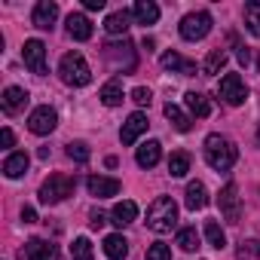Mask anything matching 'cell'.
<instances>
[{
    "instance_id": "9",
    "label": "cell",
    "mask_w": 260,
    "mask_h": 260,
    "mask_svg": "<svg viewBox=\"0 0 260 260\" xmlns=\"http://www.w3.org/2000/svg\"><path fill=\"white\" fill-rule=\"evenodd\" d=\"M22 58H25V68H31V74H37V77H43L49 71L46 68V46H43V40H25Z\"/></svg>"
},
{
    "instance_id": "34",
    "label": "cell",
    "mask_w": 260,
    "mask_h": 260,
    "mask_svg": "<svg viewBox=\"0 0 260 260\" xmlns=\"http://www.w3.org/2000/svg\"><path fill=\"white\" fill-rule=\"evenodd\" d=\"M147 260H172V248L162 245V242H156V245L147 248Z\"/></svg>"
},
{
    "instance_id": "14",
    "label": "cell",
    "mask_w": 260,
    "mask_h": 260,
    "mask_svg": "<svg viewBox=\"0 0 260 260\" xmlns=\"http://www.w3.org/2000/svg\"><path fill=\"white\" fill-rule=\"evenodd\" d=\"M86 187H89V193H92V196H98V199H107V196H116L122 184H119L116 178H104V175H92V178L86 181Z\"/></svg>"
},
{
    "instance_id": "32",
    "label": "cell",
    "mask_w": 260,
    "mask_h": 260,
    "mask_svg": "<svg viewBox=\"0 0 260 260\" xmlns=\"http://www.w3.org/2000/svg\"><path fill=\"white\" fill-rule=\"evenodd\" d=\"M71 257H74V260H95V257H92V242H89L86 236H80V239L71 245Z\"/></svg>"
},
{
    "instance_id": "11",
    "label": "cell",
    "mask_w": 260,
    "mask_h": 260,
    "mask_svg": "<svg viewBox=\"0 0 260 260\" xmlns=\"http://www.w3.org/2000/svg\"><path fill=\"white\" fill-rule=\"evenodd\" d=\"M147 125H150V122H147V116H144L141 110H135L132 116H128V119L122 122L119 141H122V144H135V141H138V138H141V135L147 132Z\"/></svg>"
},
{
    "instance_id": "2",
    "label": "cell",
    "mask_w": 260,
    "mask_h": 260,
    "mask_svg": "<svg viewBox=\"0 0 260 260\" xmlns=\"http://www.w3.org/2000/svg\"><path fill=\"white\" fill-rule=\"evenodd\" d=\"M175 223H178V202L172 196H159L147 208V226L153 233H172Z\"/></svg>"
},
{
    "instance_id": "7",
    "label": "cell",
    "mask_w": 260,
    "mask_h": 260,
    "mask_svg": "<svg viewBox=\"0 0 260 260\" xmlns=\"http://www.w3.org/2000/svg\"><path fill=\"white\" fill-rule=\"evenodd\" d=\"M55 125H58V113L49 104L34 107L31 116H28V128H31L34 135H49V132H55Z\"/></svg>"
},
{
    "instance_id": "17",
    "label": "cell",
    "mask_w": 260,
    "mask_h": 260,
    "mask_svg": "<svg viewBox=\"0 0 260 260\" xmlns=\"http://www.w3.org/2000/svg\"><path fill=\"white\" fill-rule=\"evenodd\" d=\"M159 61H162L166 71H178V74H184V77H196V61H187V58L178 55V52H166Z\"/></svg>"
},
{
    "instance_id": "35",
    "label": "cell",
    "mask_w": 260,
    "mask_h": 260,
    "mask_svg": "<svg viewBox=\"0 0 260 260\" xmlns=\"http://www.w3.org/2000/svg\"><path fill=\"white\" fill-rule=\"evenodd\" d=\"M132 101H135V104H150V101H153V95H150V89H147V86H138V89H132Z\"/></svg>"
},
{
    "instance_id": "39",
    "label": "cell",
    "mask_w": 260,
    "mask_h": 260,
    "mask_svg": "<svg viewBox=\"0 0 260 260\" xmlns=\"http://www.w3.org/2000/svg\"><path fill=\"white\" fill-rule=\"evenodd\" d=\"M239 61L242 64H251V49L248 46H239Z\"/></svg>"
},
{
    "instance_id": "1",
    "label": "cell",
    "mask_w": 260,
    "mask_h": 260,
    "mask_svg": "<svg viewBox=\"0 0 260 260\" xmlns=\"http://www.w3.org/2000/svg\"><path fill=\"white\" fill-rule=\"evenodd\" d=\"M239 159V150L230 138L223 135H208L205 138V162L214 169V172H230Z\"/></svg>"
},
{
    "instance_id": "8",
    "label": "cell",
    "mask_w": 260,
    "mask_h": 260,
    "mask_svg": "<svg viewBox=\"0 0 260 260\" xmlns=\"http://www.w3.org/2000/svg\"><path fill=\"white\" fill-rule=\"evenodd\" d=\"M217 205H220L223 220L239 223V217H242V199H239V190H236V184H233V181L217 193Z\"/></svg>"
},
{
    "instance_id": "18",
    "label": "cell",
    "mask_w": 260,
    "mask_h": 260,
    "mask_svg": "<svg viewBox=\"0 0 260 260\" xmlns=\"http://www.w3.org/2000/svg\"><path fill=\"white\" fill-rule=\"evenodd\" d=\"M132 16L138 25H156L159 22V7L153 4V0H138V4L132 7Z\"/></svg>"
},
{
    "instance_id": "12",
    "label": "cell",
    "mask_w": 260,
    "mask_h": 260,
    "mask_svg": "<svg viewBox=\"0 0 260 260\" xmlns=\"http://www.w3.org/2000/svg\"><path fill=\"white\" fill-rule=\"evenodd\" d=\"M55 19H58V4H52V0H40V4L34 7L31 22H34L40 31H49V28L55 25Z\"/></svg>"
},
{
    "instance_id": "33",
    "label": "cell",
    "mask_w": 260,
    "mask_h": 260,
    "mask_svg": "<svg viewBox=\"0 0 260 260\" xmlns=\"http://www.w3.org/2000/svg\"><path fill=\"white\" fill-rule=\"evenodd\" d=\"M68 156L74 159V162H89V156H92V150L83 144V141H71L68 144Z\"/></svg>"
},
{
    "instance_id": "25",
    "label": "cell",
    "mask_w": 260,
    "mask_h": 260,
    "mask_svg": "<svg viewBox=\"0 0 260 260\" xmlns=\"http://www.w3.org/2000/svg\"><path fill=\"white\" fill-rule=\"evenodd\" d=\"M166 116H169V122L178 128V132H190L193 119H190V116H187V113H184L178 104H172V101H169V104H166Z\"/></svg>"
},
{
    "instance_id": "23",
    "label": "cell",
    "mask_w": 260,
    "mask_h": 260,
    "mask_svg": "<svg viewBox=\"0 0 260 260\" xmlns=\"http://www.w3.org/2000/svg\"><path fill=\"white\" fill-rule=\"evenodd\" d=\"M184 104H187V110H190L193 116H199V119H205V116L211 113V104H208V98H205L202 92H187V95H184Z\"/></svg>"
},
{
    "instance_id": "3",
    "label": "cell",
    "mask_w": 260,
    "mask_h": 260,
    "mask_svg": "<svg viewBox=\"0 0 260 260\" xmlns=\"http://www.w3.org/2000/svg\"><path fill=\"white\" fill-rule=\"evenodd\" d=\"M74 187H77V181L71 175H49L40 187V202L43 205H58L68 196H74Z\"/></svg>"
},
{
    "instance_id": "10",
    "label": "cell",
    "mask_w": 260,
    "mask_h": 260,
    "mask_svg": "<svg viewBox=\"0 0 260 260\" xmlns=\"http://www.w3.org/2000/svg\"><path fill=\"white\" fill-rule=\"evenodd\" d=\"M22 260H58V245L46 239H28L22 248Z\"/></svg>"
},
{
    "instance_id": "41",
    "label": "cell",
    "mask_w": 260,
    "mask_h": 260,
    "mask_svg": "<svg viewBox=\"0 0 260 260\" xmlns=\"http://www.w3.org/2000/svg\"><path fill=\"white\" fill-rule=\"evenodd\" d=\"M104 223H107V217L101 211H92V226H104Z\"/></svg>"
},
{
    "instance_id": "4",
    "label": "cell",
    "mask_w": 260,
    "mask_h": 260,
    "mask_svg": "<svg viewBox=\"0 0 260 260\" xmlns=\"http://www.w3.org/2000/svg\"><path fill=\"white\" fill-rule=\"evenodd\" d=\"M58 74H61V80L68 86H86L92 80V71H89V64H86V58L80 52H68L61 58V64H58Z\"/></svg>"
},
{
    "instance_id": "20",
    "label": "cell",
    "mask_w": 260,
    "mask_h": 260,
    "mask_svg": "<svg viewBox=\"0 0 260 260\" xmlns=\"http://www.w3.org/2000/svg\"><path fill=\"white\" fill-rule=\"evenodd\" d=\"M208 205V190L202 181H190L187 184V208L190 211H202Z\"/></svg>"
},
{
    "instance_id": "5",
    "label": "cell",
    "mask_w": 260,
    "mask_h": 260,
    "mask_svg": "<svg viewBox=\"0 0 260 260\" xmlns=\"http://www.w3.org/2000/svg\"><path fill=\"white\" fill-rule=\"evenodd\" d=\"M208 31H211V16H208L205 10H199V13H187V16L181 19V37L190 40V43L208 37Z\"/></svg>"
},
{
    "instance_id": "21",
    "label": "cell",
    "mask_w": 260,
    "mask_h": 260,
    "mask_svg": "<svg viewBox=\"0 0 260 260\" xmlns=\"http://www.w3.org/2000/svg\"><path fill=\"white\" fill-rule=\"evenodd\" d=\"M104 254H107L110 260H125V257H128V242H125V236L110 233V236L104 239Z\"/></svg>"
},
{
    "instance_id": "30",
    "label": "cell",
    "mask_w": 260,
    "mask_h": 260,
    "mask_svg": "<svg viewBox=\"0 0 260 260\" xmlns=\"http://www.w3.org/2000/svg\"><path fill=\"white\" fill-rule=\"evenodd\" d=\"M205 239H208V245L211 248H226V233H223V226L217 223V220H208L205 223Z\"/></svg>"
},
{
    "instance_id": "16",
    "label": "cell",
    "mask_w": 260,
    "mask_h": 260,
    "mask_svg": "<svg viewBox=\"0 0 260 260\" xmlns=\"http://www.w3.org/2000/svg\"><path fill=\"white\" fill-rule=\"evenodd\" d=\"M68 34L83 43V40L92 37V22H89L83 13H71V16H68Z\"/></svg>"
},
{
    "instance_id": "28",
    "label": "cell",
    "mask_w": 260,
    "mask_h": 260,
    "mask_svg": "<svg viewBox=\"0 0 260 260\" xmlns=\"http://www.w3.org/2000/svg\"><path fill=\"white\" fill-rule=\"evenodd\" d=\"M107 107H116V104H122V83L119 80H110L104 89H101V95H98Z\"/></svg>"
},
{
    "instance_id": "6",
    "label": "cell",
    "mask_w": 260,
    "mask_h": 260,
    "mask_svg": "<svg viewBox=\"0 0 260 260\" xmlns=\"http://www.w3.org/2000/svg\"><path fill=\"white\" fill-rule=\"evenodd\" d=\"M217 95H220L230 107H239V104L248 101V86H245V80H242L239 74H226V77L220 80V86H217Z\"/></svg>"
},
{
    "instance_id": "36",
    "label": "cell",
    "mask_w": 260,
    "mask_h": 260,
    "mask_svg": "<svg viewBox=\"0 0 260 260\" xmlns=\"http://www.w3.org/2000/svg\"><path fill=\"white\" fill-rule=\"evenodd\" d=\"M0 144H4V147H13V144H16L13 128H4V132H0Z\"/></svg>"
},
{
    "instance_id": "37",
    "label": "cell",
    "mask_w": 260,
    "mask_h": 260,
    "mask_svg": "<svg viewBox=\"0 0 260 260\" xmlns=\"http://www.w3.org/2000/svg\"><path fill=\"white\" fill-rule=\"evenodd\" d=\"M22 220H25V223H34V220H37V211H34L31 205H25V208H22Z\"/></svg>"
},
{
    "instance_id": "26",
    "label": "cell",
    "mask_w": 260,
    "mask_h": 260,
    "mask_svg": "<svg viewBox=\"0 0 260 260\" xmlns=\"http://www.w3.org/2000/svg\"><path fill=\"white\" fill-rule=\"evenodd\" d=\"M223 64H226V52L223 49H211L208 58H205V64H202V74L205 77H214V74L223 71Z\"/></svg>"
},
{
    "instance_id": "38",
    "label": "cell",
    "mask_w": 260,
    "mask_h": 260,
    "mask_svg": "<svg viewBox=\"0 0 260 260\" xmlns=\"http://www.w3.org/2000/svg\"><path fill=\"white\" fill-rule=\"evenodd\" d=\"M242 245H245L242 251H251V254H257V257H260V242H257V239H251V242H242Z\"/></svg>"
},
{
    "instance_id": "40",
    "label": "cell",
    "mask_w": 260,
    "mask_h": 260,
    "mask_svg": "<svg viewBox=\"0 0 260 260\" xmlns=\"http://www.w3.org/2000/svg\"><path fill=\"white\" fill-rule=\"evenodd\" d=\"M86 10H104V0H83Z\"/></svg>"
},
{
    "instance_id": "22",
    "label": "cell",
    "mask_w": 260,
    "mask_h": 260,
    "mask_svg": "<svg viewBox=\"0 0 260 260\" xmlns=\"http://www.w3.org/2000/svg\"><path fill=\"white\" fill-rule=\"evenodd\" d=\"M28 166H31L28 153H10V156H7V162H4V175L16 181V178H22V175L28 172Z\"/></svg>"
},
{
    "instance_id": "29",
    "label": "cell",
    "mask_w": 260,
    "mask_h": 260,
    "mask_svg": "<svg viewBox=\"0 0 260 260\" xmlns=\"http://www.w3.org/2000/svg\"><path fill=\"white\" fill-rule=\"evenodd\" d=\"M187 172H190V156H187L184 150L172 153V156H169V175H172V178H184Z\"/></svg>"
},
{
    "instance_id": "31",
    "label": "cell",
    "mask_w": 260,
    "mask_h": 260,
    "mask_svg": "<svg viewBox=\"0 0 260 260\" xmlns=\"http://www.w3.org/2000/svg\"><path fill=\"white\" fill-rule=\"evenodd\" d=\"M178 245H181V251H187V254L199 251V233H196V226H184V230H178Z\"/></svg>"
},
{
    "instance_id": "27",
    "label": "cell",
    "mask_w": 260,
    "mask_h": 260,
    "mask_svg": "<svg viewBox=\"0 0 260 260\" xmlns=\"http://www.w3.org/2000/svg\"><path fill=\"white\" fill-rule=\"evenodd\" d=\"M245 28L260 37V0H251V4H245Z\"/></svg>"
},
{
    "instance_id": "15",
    "label": "cell",
    "mask_w": 260,
    "mask_h": 260,
    "mask_svg": "<svg viewBox=\"0 0 260 260\" xmlns=\"http://www.w3.org/2000/svg\"><path fill=\"white\" fill-rule=\"evenodd\" d=\"M135 159H138L141 169H153V166L162 159V144H159V141H144V144L138 147Z\"/></svg>"
},
{
    "instance_id": "13",
    "label": "cell",
    "mask_w": 260,
    "mask_h": 260,
    "mask_svg": "<svg viewBox=\"0 0 260 260\" xmlns=\"http://www.w3.org/2000/svg\"><path fill=\"white\" fill-rule=\"evenodd\" d=\"M0 104H4V110H7L10 116L22 113V110L28 107V89H22V86H10V89L4 92V98H0Z\"/></svg>"
},
{
    "instance_id": "24",
    "label": "cell",
    "mask_w": 260,
    "mask_h": 260,
    "mask_svg": "<svg viewBox=\"0 0 260 260\" xmlns=\"http://www.w3.org/2000/svg\"><path fill=\"white\" fill-rule=\"evenodd\" d=\"M128 22H132V13H125V10L110 13V16L104 19V31H107V34H125V31H128Z\"/></svg>"
},
{
    "instance_id": "19",
    "label": "cell",
    "mask_w": 260,
    "mask_h": 260,
    "mask_svg": "<svg viewBox=\"0 0 260 260\" xmlns=\"http://www.w3.org/2000/svg\"><path fill=\"white\" fill-rule=\"evenodd\" d=\"M110 217H113V223H116V226H128V223L138 217V205H135L132 199H122V202H116V205H113Z\"/></svg>"
}]
</instances>
